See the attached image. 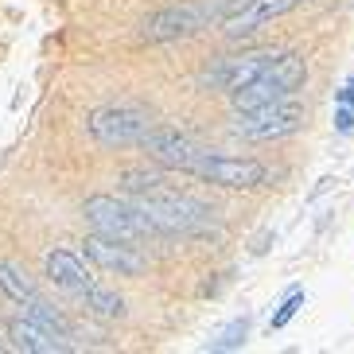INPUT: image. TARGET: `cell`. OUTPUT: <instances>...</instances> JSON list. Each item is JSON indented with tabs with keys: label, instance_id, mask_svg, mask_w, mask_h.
Segmentation results:
<instances>
[{
	"label": "cell",
	"instance_id": "e0dca14e",
	"mask_svg": "<svg viewBox=\"0 0 354 354\" xmlns=\"http://www.w3.org/2000/svg\"><path fill=\"white\" fill-rule=\"evenodd\" d=\"M300 308H304V292H300V288H292L288 296H284V304L277 308V312H272L269 327H272V331H281V327H288V323H292V315L300 312Z\"/></svg>",
	"mask_w": 354,
	"mask_h": 354
},
{
	"label": "cell",
	"instance_id": "2e32d148",
	"mask_svg": "<svg viewBox=\"0 0 354 354\" xmlns=\"http://www.w3.org/2000/svg\"><path fill=\"white\" fill-rule=\"evenodd\" d=\"M86 308H90L94 315H102V319H117V315H125V300H121L113 288H102V284L86 296Z\"/></svg>",
	"mask_w": 354,
	"mask_h": 354
},
{
	"label": "cell",
	"instance_id": "30bf717a",
	"mask_svg": "<svg viewBox=\"0 0 354 354\" xmlns=\"http://www.w3.org/2000/svg\"><path fill=\"white\" fill-rule=\"evenodd\" d=\"M82 253H86V261H94V265L117 272V277H140L145 272V257L133 250V241H117V238H105V234H94V238L82 241Z\"/></svg>",
	"mask_w": 354,
	"mask_h": 354
},
{
	"label": "cell",
	"instance_id": "277c9868",
	"mask_svg": "<svg viewBox=\"0 0 354 354\" xmlns=\"http://www.w3.org/2000/svg\"><path fill=\"white\" fill-rule=\"evenodd\" d=\"M82 214L94 226V234H105V238H117V241H140L148 234H160L156 222L136 203H121L113 195H90L82 203Z\"/></svg>",
	"mask_w": 354,
	"mask_h": 354
},
{
	"label": "cell",
	"instance_id": "8992f818",
	"mask_svg": "<svg viewBox=\"0 0 354 354\" xmlns=\"http://www.w3.org/2000/svg\"><path fill=\"white\" fill-rule=\"evenodd\" d=\"M300 125H304V105L288 102V97L234 113V133L245 136V140H277V136L296 133Z\"/></svg>",
	"mask_w": 354,
	"mask_h": 354
},
{
	"label": "cell",
	"instance_id": "6da1fadb",
	"mask_svg": "<svg viewBox=\"0 0 354 354\" xmlns=\"http://www.w3.org/2000/svg\"><path fill=\"white\" fill-rule=\"evenodd\" d=\"M304 82H308V66H304L300 55L296 51H277V59H272L253 82H245L241 90H234L230 102H234V113H238V109H257V105L292 97Z\"/></svg>",
	"mask_w": 354,
	"mask_h": 354
},
{
	"label": "cell",
	"instance_id": "5bb4252c",
	"mask_svg": "<svg viewBox=\"0 0 354 354\" xmlns=\"http://www.w3.org/2000/svg\"><path fill=\"white\" fill-rule=\"evenodd\" d=\"M0 292H4L12 304H28L32 296H39L32 277H28V269L16 265V261H0Z\"/></svg>",
	"mask_w": 354,
	"mask_h": 354
},
{
	"label": "cell",
	"instance_id": "ba28073f",
	"mask_svg": "<svg viewBox=\"0 0 354 354\" xmlns=\"http://www.w3.org/2000/svg\"><path fill=\"white\" fill-rule=\"evenodd\" d=\"M140 145H145V152L156 160V164L171 167V171H187V176H195L198 160H203V152H207V148L195 145L191 136L176 133V129H160V125L148 129V136L140 140Z\"/></svg>",
	"mask_w": 354,
	"mask_h": 354
},
{
	"label": "cell",
	"instance_id": "7c38bea8",
	"mask_svg": "<svg viewBox=\"0 0 354 354\" xmlns=\"http://www.w3.org/2000/svg\"><path fill=\"white\" fill-rule=\"evenodd\" d=\"M300 4L304 0H250L245 8L230 12L226 20H222V28H226V35H250V32H257L261 24L281 20L284 12L300 8Z\"/></svg>",
	"mask_w": 354,
	"mask_h": 354
},
{
	"label": "cell",
	"instance_id": "4fadbf2b",
	"mask_svg": "<svg viewBox=\"0 0 354 354\" xmlns=\"http://www.w3.org/2000/svg\"><path fill=\"white\" fill-rule=\"evenodd\" d=\"M8 346L12 351H24V354H59L66 351V339H59V335H51L47 327H39L35 319H28V315H20V319L8 323Z\"/></svg>",
	"mask_w": 354,
	"mask_h": 354
},
{
	"label": "cell",
	"instance_id": "d6986e66",
	"mask_svg": "<svg viewBox=\"0 0 354 354\" xmlns=\"http://www.w3.org/2000/svg\"><path fill=\"white\" fill-rule=\"evenodd\" d=\"M335 129L339 133H354V105H339L335 109Z\"/></svg>",
	"mask_w": 354,
	"mask_h": 354
},
{
	"label": "cell",
	"instance_id": "7a4b0ae2",
	"mask_svg": "<svg viewBox=\"0 0 354 354\" xmlns=\"http://www.w3.org/2000/svg\"><path fill=\"white\" fill-rule=\"evenodd\" d=\"M238 0H187V4H171V8H160L156 16H148L140 35L148 43H167V39H183V35H195L210 24H222L230 16Z\"/></svg>",
	"mask_w": 354,
	"mask_h": 354
},
{
	"label": "cell",
	"instance_id": "9c48e42d",
	"mask_svg": "<svg viewBox=\"0 0 354 354\" xmlns=\"http://www.w3.org/2000/svg\"><path fill=\"white\" fill-rule=\"evenodd\" d=\"M43 269H47V281H51L59 292L74 296V300H86V296L97 288L94 272L86 269V261L78 257V253H71V250H51L47 257H43Z\"/></svg>",
	"mask_w": 354,
	"mask_h": 354
},
{
	"label": "cell",
	"instance_id": "ffe728a7",
	"mask_svg": "<svg viewBox=\"0 0 354 354\" xmlns=\"http://www.w3.org/2000/svg\"><path fill=\"white\" fill-rule=\"evenodd\" d=\"M339 105H354V74L343 82V90H339Z\"/></svg>",
	"mask_w": 354,
	"mask_h": 354
},
{
	"label": "cell",
	"instance_id": "3957f363",
	"mask_svg": "<svg viewBox=\"0 0 354 354\" xmlns=\"http://www.w3.org/2000/svg\"><path fill=\"white\" fill-rule=\"evenodd\" d=\"M136 207L156 222L160 234H195V230H207L214 222V210L207 203H198V198L183 195V191H171L164 183L145 191V195H136Z\"/></svg>",
	"mask_w": 354,
	"mask_h": 354
},
{
	"label": "cell",
	"instance_id": "8fae6325",
	"mask_svg": "<svg viewBox=\"0 0 354 354\" xmlns=\"http://www.w3.org/2000/svg\"><path fill=\"white\" fill-rule=\"evenodd\" d=\"M277 59V51H250V55H234V59H222L214 71L207 74L210 86H218V90H226V94H234V90H241L245 82H253L265 66Z\"/></svg>",
	"mask_w": 354,
	"mask_h": 354
},
{
	"label": "cell",
	"instance_id": "9a60e30c",
	"mask_svg": "<svg viewBox=\"0 0 354 354\" xmlns=\"http://www.w3.org/2000/svg\"><path fill=\"white\" fill-rule=\"evenodd\" d=\"M20 312L28 315V319H35L39 327H47L51 335H59V339H71V327H66V319L55 312L47 300H39V296H32L28 304H20Z\"/></svg>",
	"mask_w": 354,
	"mask_h": 354
},
{
	"label": "cell",
	"instance_id": "5b68a950",
	"mask_svg": "<svg viewBox=\"0 0 354 354\" xmlns=\"http://www.w3.org/2000/svg\"><path fill=\"white\" fill-rule=\"evenodd\" d=\"M90 136L102 148H125V145H140L152 129V113L136 102H117V105H102L90 113L86 121Z\"/></svg>",
	"mask_w": 354,
	"mask_h": 354
},
{
	"label": "cell",
	"instance_id": "52a82bcc",
	"mask_svg": "<svg viewBox=\"0 0 354 354\" xmlns=\"http://www.w3.org/2000/svg\"><path fill=\"white\" fill-rule=\"evenodd\" d=\"M198 179H207V183H218V187H234V191H253L261 187L265 179H269V171H265V164H257V160H241V156H222V152H203V160H198L195 167Z\"/></svg>",
	"mask_w": 354,
	"mask_h": 354
},
{
	"label": "cell",
	"instance_id": "ac0fdd59",
	"mask_svg": "<svg viewBox=\"0 0 354 354\" xmlns=\"http://www.w3.org/2000/svg\"><path fill=\"white\" fill-rule=\"evenodd\" d=\"M245 331H250V319H234V323H230V327H226V331H222L210 346H214V351H234V346L245 343Z\"/></svg>",
	"mask_w": 354,
	"mask_h": 354
}]
</instances>
